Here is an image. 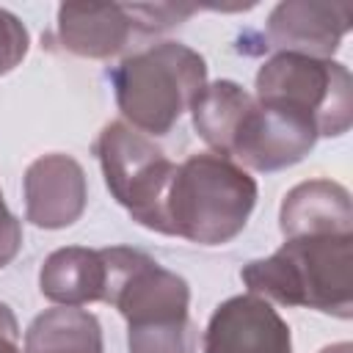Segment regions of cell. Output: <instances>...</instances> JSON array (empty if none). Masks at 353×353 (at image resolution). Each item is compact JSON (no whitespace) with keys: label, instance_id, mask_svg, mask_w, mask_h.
<instances>
[{"label":"cell","instance_id":"cell-1","mask_svg":"<svg viewBox=\"0 0 353 353\" xmlns=\"http://www.w3.org/2000/svg\"><path fill=\"white\" fill-rule=\"evenodd\" d=\"M254 292H265L290 306L350 314V232L292 234L270 259L243 270Z\"/></svg>","mask_w":353,"mask_h":353},{"label":"cell","instance_id":"cell-2","mask_svg":"<svg viewBox=\"0 0 353 353\" xmlns=\"http://www.w3.org/2000/svg\"><path fill=\"white\" fill-rule=\"evenodd\" d=\"M256 185L218 154H196L176 168L168 190L171 234L218 245L234 237L254 207Z\"/></svg>","mask_w":353,"mask_h":353},{"label":"cell","instance_id":"cell-3","mask_svg":"<svg viewBox=\"0 0 353 353\" xmlns=\"http://www.w3.org/2000/svg\"><path fill=\"white\" fill-rule=\"evenodd\" d=\"M116 99L121 113L146 132L163 135L199 97L204 83V61L174 41L127 58L116 72Z\"/></svg>","mask_w":353,"mask_h":353},{"label":"cell","instance_id":"cell-4","mask_svg":"<svg viewBox=\"0 0 353 353\" xmlns=\"http://www.w3.org/2000/svg\"><path fill=\"white\" fill-rule=\"evenodd\" d=\"M97 152L105 168L108 188L132 212V218L149 229L171 234L165 204L176 165L168 163L163 152L152 146L141 132L124 124L105 127Z\"/></svg>","mask_w":353,"mask_h":353},{"label":"cell","instance_id":"cell-5","mask_svg":"<svg viewBox=\"0 0 353 353\" xmlns=\"http://www.w3.org/2000/svg\"><path fill=\"white\" fill-rule=\"evenodd\" d=\"M256 91L312 116L320 135H339L350 124V74L342 63L281 52L259 69Z\"/></svg>","mask_w":353,"mask_h":353},{"label":"cell","instance_id":"cell-6","mask_svg":"<svg viewBox=\"0 0 353 353\" xmlns=\"http://www.w3.org/2000/svg\"><path fill=\"white\" fill-rule=\"evenodd\" d=\"M204 353H290V331L256 298H232L212 314Z\"/></svg>","mask_w":353,"mask_h":353},{"label":"cell","instance_id":"cell-7","mask_svg":"<svg viewBox=\"0 0 353 353\" xmlns=\"http://www.w3.org/2000/svg\"><path fill=\"white\" fill-rule=\"evenodd\" d=\"M350 6L325 3H281L270 14V41L273 47L295 50L298 55L320 58L336 50L342 33L347 30Z\"/></svg>","mask_w":353,"mask_h":353},{"label":"cell","instance_id":"cell-8","mask_svg":"<svg viewBox=\"0 0 353 353\" xmlns=\"http://www.w3.org/2000/svg\"><path fill=\"white\" fill-rule=\"evenodd\" d=\"M28 215L36 226H69L83 212L85 185L83 171L69 157H41L30 165L28 179Z\"/></svg>","mask_w":353,"mask_h":353},{"label":"cell","instance_id":"cell-9","mask_svg":"<svg viewBox=\"0 0 353 353\" xmlns=\"http://www.w3.org/2000/svg\"><path fill=\"white\" fill-rule=\"evenodd\" d=\"M135 25L132 6H61L58 30L66 50L105 58L124 47Z\"/></svg>","mask_w":353,"mask_h":353},{"label":"cell","instance_id":"cell-10","mask_svg":"<svg viewBox=\"0 0 353 353\" xmlns=\"http://www.w3.org/2000/svg\"><path fill=\"white\" fill-rule=\"evenodd\" d=\"M284 237L301 232H350L347 193L331 182H306L295 188L281 207Z\"/></svg>","mask_w":353,"mask_h":353},{"label":"cell","instance_id":"cell-11","mask_svg":"<svg viewBox=\"0 0 353 353\" xmlns=\"http://www.w3.org/2000/svg\"><path fill=\"white\" fill-rule=\"evenodd\" d=\"M41 292L50 301L80 306L105 298V259L102 251L63 248L55 251L41 268Z\"/></svg>","mask_w":353,"mask_h":353},{"label":"cell","instance_id":"cell-12","mask_svg":"<svg viewBox=\"0 0 353 353\" xmlns=\"http://www.w3.org/2000/svg\"><path fill=\"white\" fill-rule=\"evenodd\" d=\"M28 353H102L99 325L83 309H52L33 320Z\"/></svg>","mask_w":353,"mask_h":353},{"label":"cell","instance_id":"cell-13","mask_svg":"<svg viewBox=\"0 0 353 353\" xmlns=\"http://www.w3.org/2000/svg\"><path fill=\"white\" fill-rule=\"evenodd\" d=\"M28 50V33L19 19L0 8V74L14 69Z\"/></svg>","mask_w":353,"mask_h":353},{"label":"cell","instance_id":"cell-14","mask_svg":"<svg viewBox=\"0 0 353 353\" xmlns=\"http://www.w3.org/2000/svg\"><path fill=\"white\" fill-rule=\"evenodd\" d=\"M19 243H22L19 223H17V218L6 210V204H3V193H0V268H3L6 262L14 259Z\"/></svg>","mask_w":353,"mask_h":353},{"label":"cell","instance_id":"cell-15","mask_svg":"<svg viewBox=\"0 0 353 353\" xmlns=\"http://www.w3.org/2000/svg\"><path fill=\"white\" fill-rule=\"evenodd\" d=\"M0 353H19L17 350V320L3 303H0Z\"/></svg>","mask_w":353,"mask_h":353},{"label":"cell","instance_id":"cell-16","mask_svg":"<svg viewBox=\"0 0 353 353\" xmlns=\"http://www.w3.org/2000/svg\"><path fill=\"white\" fill-rule=\"evenodd\" d=\"M323 353H350V345H334V347H325Z\"/></svg>","mask_w":353,"mask_h":353}]
</instances>
